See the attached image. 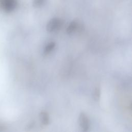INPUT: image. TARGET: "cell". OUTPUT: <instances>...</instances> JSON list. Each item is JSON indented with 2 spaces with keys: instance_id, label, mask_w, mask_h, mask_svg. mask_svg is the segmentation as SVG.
Wrapping results in <instances>:
<instances>
[{
  "instance_id": "5b68a950",
  "label": "cell",
  "mask_w": 132,
  "mask_h": 132,
  "mask_svg": "<svg viewBox=\"0 0 132 132\" xmlns=\"http://www.w3.org/2000/svg\"><path fill=\"white\" fill-rule=\"evenodd\" d=\"M39 118L41 122L44 125H47L49 124L50 118L48 113L45 111H42L39 114Z\"/></svg>"
},
{
  "instance_id": "6da1fadb",
  "label": "cell",
  "mask_w": 132,
  "mask_h": 132,
  "mask_svg": "<svg viewBox=\"0 0 132 132\" xmlns=\"http://www.w3.org/2000/svg\"><path fill=\"white\" fill-rule=\"evenodd\" d=\"M62 25L61 20L58 18H53L49 21L46 25V29L50 32L56 31L59 30Z\"/></svg>"
},
{
  "instance_id": "ba28073f",
  "label": "cell",
  "mask_w": 132,
  "mask_h": 132,
  "mask_svg": "<svg viewBox=\"0 0 132 132\" xmlns=\"http://www.w3.org/2000/svg\"><path fill=\"white\" fill-rule=\"evenodd\" d=\"M45 1V0H34L33 6L35 7H39L44 4Z\"/></svg>"
},
{
  "instance_id": "277c9868",
  "label": "cell",
  "mask_w": 132,
  "mask_h": 132,
  "mask_svg": "<svg viewBox=\"0 0 132 132\" xmlns=\"http://www.w3.org/2000/svg\"><path fill=\"white\" fill-rule=\"evenodd\" d=\"M78 27L79 25L78 24V22L76 21H73L70 23L69 25L67 28L66 31L68 34H71L75 30H76Z\"/></svg>"
},
{
  "instance_id": "3957f363",
  "label": "cell",
  "mask_w": 132,
  "mask_h": 132,
  "mask_svg": "<svg viewBox=\"0 0 132 132\" xmlns=\"http://www.w3.org/2000/svg\"><path fill=\"white\" fill-rule=\"evenodd\" d=\"M78 121L79 125L83 131H86L89 129L90 127L89 120L88 117L85 113L81 112L80 114Z\"/></svg>"
},
{
  "instance_id": "8992f818",
  "label": "cell",
  "mask_w": 132,
  "mask_h": 132,
  "mask_svg": "<svg viewBox=\"0 0 132 132\" xmlns=\"http://www.w3.org/2000/svg\"><path fill=\"white\" fill-rule=\"evenodd\" d=\"M55 46V43L54 42H51L48 43L44 49V53L45 54H48L54 48Z\"/></svg>"
},
{
  "instance_id": "52a82bcc",
  "label": "cell",
  "mask_w": 132,
  "mask_h": 132,
  "mask_svg": "<svg viewBox=\"0 0 132 132\" xmlns=\"http://www.w3.org/2000/svg\"><path fill=\"white\" fill-rule=\"evenodd\" d=\"M93 98L96 101H98L100 98V89L99 88H96L93 94Z\"/></svg>"
},
{
  "instance_id": "7a4b0ae2",
  "label": "cell",
  "mask_w": 132,
  "mask_h": 132,
  "mask_svg": "<svg viewBox=\"0 0 132 132\" xmlns=\"http://www.w3.org/2000/svg\"><path fill=\"white\" fill-rule=\"evenodd\" d=\"M17 0H0V7L6 11H11L15 9Z\"/></svg>"
}]
</instances>
